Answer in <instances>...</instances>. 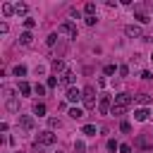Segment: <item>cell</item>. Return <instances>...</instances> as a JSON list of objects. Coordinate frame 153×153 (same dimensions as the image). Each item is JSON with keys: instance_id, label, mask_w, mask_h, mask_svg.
<instances>
[{"instance_id": "1", "label": "cell", "mask_w": 153, "mask_h": 153, "mask_svg": "<svg viewBox=\"0 0 153 153\" xmlns=\"http://www.w3.org/2000/svg\"><path fill=\"white\" fill-rule=\"evenodd\" d=\"M131 103H134V98H131L129 93H117L115 100H112V115H122Z\"/></svg>"}, {"instance_id": "2", "label": "cell", "mask_w": 153, "mask_h": 153, "mask_svg": "<svg viewBox=\"0 0 153 153\" xmlns=\"http://www.w3.org/2000/svg\"><path fill=\"white\" fill-rule=\"evenodd\" d=\"M81 103H84V108H96V88L93 86H86L81 91Z\"/></svg>"}, {"instance_id": "3", "label": "cell", "mask_w": 153, "mask_h": 153, "mask_svg": "<svg viewBox=\"0 0 153 153\" xmlns=\"http://www.w3.org/2000/svg\"><path fill=\"white\" fill-rule=\"evenodd\" d=\"M55 141H57V136H55L50 129H48V131H41V134L36 136V143H38V146H53Z\"/></svg>"}, {"instance_id": "4", "label": "cell", "mask_w": 153, "mask_h": 153, "mask_svg": "<svg viewBox=\"0 0 153 153\" xmlns=\"http://www.w3.org/2000/svg\"><path fill=\"white\" fill-rule=\"evenodd\" d=\"M57 33H65V36H69V38H76V26H74L72 22H62V24L57 26Z\"/></svg>"}, {"instance_id": "5", "label": "cell", "mask_w": 153, "mask_h": 153, "mask_svg": "<svg viewBox=\"0 0 153 153\" xmlns=\"http://www.w3.org/2000/svg\"><path fill=\"white\" fill-rule=\"evenodd\" d=\"M19 124H22V129H24V131H31L36 122H33V117H31V115H19Z\"/></svg>"}, {"instance_id": "6", "label": "cell", "mask_w": 153, "mask_h": 153, "mask_svg": "<svg viewBox=\"0 0 153 153\" xmlns=\"http://www.w3.org/2000/svg\"><path fill=\"white\" fill-rule=\"evenodd\" d=\"M74 79H76V76H74V72H72V69H67V72H65V74L60 76V81H62L65 86H69V88H72V84H74Z\"/></svg>"}, {"instance_id": "7", "label": "cell", "mask_w": 153, "mask_h": 153, "mask_svg": "<svg viewBox=\"0 0 153 153\" xmlns=\"http://www.w3.org/2000/svg\"><path fill=\"white\" fill-rule=\"evenodd\" d=\"M67 100H69V103L81 100V91H79V88H74V86H72V88H67Z\"/></svg>"}, {"instance_id": "8", "label": "cell", "mask_w": 153, "mask_h": 153, "mask_svg": "<svg viewBox=\"0 0 153 153\" xmlns=\"http://www.w3.org/2000/svg\"><path fill=\"white\" fill-rule=\"evenodd\" d=\"M108 110H110V96H103L100 103H98V112L100 115H108Z\"/></svg>"}, {"instance_id": "9", "label": "cell", "mask_w": 153, "mask_h": 153, "mask_svg": "<svg viewBox=\"0 0 153 153\" xmlns=\"http://www.w3.org/2000/svg\"><path fill=\"white\" fill-rule=\"evenodd\" d=\"M124 33H127V36H131V38H139V36H141V29L129 24V26H124Z\"/></svg>"}, {"instance_id": "10", "label": "cell", "mask_w": 153, "mask_h": 153, "mask_svg": "<svg viewBox=\"0 0 153 153\" xmlns=\"http://www.w3.org/2000/svg\"><path fill=\"white\" fill-rule=\"evenodd\" d=\"M134 120H136V122H146V120H148V110H146V108H139V110L134 112Z\"/></svg>"}, {"instance_id": "11", "label": "cell", "mask_w": 153, "mask_h": 153, "mask_svg": "<svg viewBox=\"0 0 153 153\" xmlns=\"http://www.w3.org/2000/svg\"><path fill=\"white\" fill-rule=\"evenodd\" d=\"M31 41H33V36H31V33H29V31H24V33H22V36H19V43H22V45H29V43H31Z\"/></svg>"}, {"instance_id": "12", "label": "cell", "mask_w": 153, "mask_h": 153, "mask_svg": "<svg viewBox=\"0 0 153 153\" xmlns=\"http://www.w3.org/2000/svg\"><path fill=\"white\" fill-rule=\"evenodd\" d=\"M136 103H141V105H151V96H148V93H139V96H136Z\"/></svg>"}, {"instance_id": "13", "label": "cell", "mask_w": 153, "mask_h": 153, "mask_svg": "<svg viewBox=\"0 0 153 153\" xmlns=\"http://www.w3.org/2000/svg\"><path fill=\"white\" fill-rule=\"evenodd\" d=\"M69 117H72V120L84 117V110H81V108H69Z\"/></svg>"}, {"instance_id": "14", "label": "cell", "mask_w": 153, "mask_h": 153, "mask_svg": "<svg viewBox=\"0 0 153 153\" xmlns=\"http://www.w3.org/2000/svg\"><path fill=\"white\" fill-rule=\"evenodd\" d=\"M84 12H86V17H93V12H96V2H86V5H84Z\"/></svg>"}, {"instance_id": "15", "label": "cell", "mask_w": 153, "mask_h": 153, "mask_svg": "<svg viewBox=\"0 0 153 153\" xmlns=\"http://www.w3.org/2000/svg\"><path fill=\"white\" fill-rule=\"evenodd\" d=\"M53 69H55V72H62V74L67 72V69H65V62H62V60H53Z\"/></svg>"}, {"instance_id": "16", "label": "cell", "mask_w": 153, "mask_h": 153, "mask_svg": "<svg viewBox=\"0 0 153 153\" xmlns=\"http://www.w3.org/2000/svg\"><path fill=\"white\" fill-rule=\"evenodd\" d=\"M12 74H14V76H24V74H26V67H24V65H14Z\"/></svg>"}, {"instance_id": "17", "label": "cell", "mask_w": 153, "mask_h": 153, "mask_svg": "<svg viewBox=\"0 0 153 153\" xmlns=\"http://www.w3.org/2000/svg\"><path fill=\"white\" fill-rule=\"evenodd\" d=\"M86 136H96V124H84V129H81Z\"/></svg>"}, {"instance_id": "18", "label": "cell", "mask_w": 153, "mask_h": 153, "mask_svg": "<svg viewBox=\"0 0 153 153\" xmlns=\"http://www.w3.org/2000/svg\"><path fill=\"white\" fill-rule=\"evenodd\" d=\"M19 93H22V96H29V93H31V86H29L26 81H22V84H19Z\"/></svg>"}, {"instance_id": "19", "label": "cell", "mask_w": 153, "mask_h": 153, "mask_svg": "<svg viewBox=\"0 0 153 153\" xmlns=\"http://www.w3.org/2000/svg\"><path fill=\"white\" fill-rule=\"evenodd\" d=\"M33 112H36L38 117H41V115H45V105H43V103H36V105H33Z\"/></svg>"}, {"instance_id": "20", "label": "cell", "mask_w": 153, "mask_h": 153, "mask_svg": "<svg viewBox=\"0 0 153 153\" xmlns=\"http://www.w3.org/2000/svg\"><path fill=\"white\" fill-rule=\"evenodd\" d=\"M55 41H57V33H50V36L45 38V45H48V48H53V45H55Z\"/></svg>"}, {"instance_id": "21", "label": "cell", "mask_w": 153, "mask_h": 153, "mask_svg": "<svg viewBox=\"0 0 153 153\" xmlns=\"http://www.w3.org/2000/svg\"><path fill=\"white\" fill-rule=\"evenodd\" d=\"M48 127H50V129H60V120H57V117H50V120H48Z\"/></svg>"}, {"instance_id": "22", "label": "cell", "mask_w": 153, "mask_h": 153, "mask_svg": "<svg viewBox=\"0 0 153 153\" xmlns=\"http://www.w3.org/2000/svg\"><path fill=\"white\" fill-rule=\"evenodd\" d=\"M14 12H17V14H26L29 7H26V5H14Z\"/></svg>"}, {"instance_id": "23", "label": "cell", "mask_w": 153, "mask_h": 153, "mask_svg": "<svg viewBox=\"0 0 153 153\" xmlns=\"http://www.w3.org/2000/svg\"><path fill=\"white\" fill-rule=\"evenodd\" d=\"M12 12H14V7H12V5H2V14H5V17H10Z\"/></svg>"}, {"instance_id": "24", "label": "cell", "mask_w": 153, "mask_h": 153, "mask_svg": "<svg viewBox=\"0 0 153 153\" xmlns=\"http://www.w3.org/2000/svg\"><path fill=\"white\" fill-rule=\"evenodd\" d=\"M117 69H120V67H115V65H105V69H103V72H105V74H115Z\"/></svg>"}, {"instance_id": "25", "label": "cell", "mask_w": 153, "mask_h": 153, "mask_svg": "<svg viewBox=\"0 0 153 153\" xmlns=\"http://www.w3.org/2000/svg\"><path fill=\"white\" fill-rule=\"evenodd\" d=\"M117 148H120V143H117L115 139H110V141H108V151H117Z\"/></svg>"}, {"instance_id": "26", "label": "cell", "mask_w": 153, "mask_h": 153, "mask_svg": "<svg viewBox=\"0 0 153 153\" xmlns=\"http://www.w3.org/2000/svg\"><path fill=\"white\" fill-rule=\"evenodd\" d=\"M136 10H139V7H136ZM136 19H139V22H143V24H146V22H148V17H146V14H143V12H141V10H139V12H136Z\"/></svg>"}, {"instance_id": "27", "label": "cell", "mask_w": 153, "mask_h": 153, "mask_svg": "<svg viewBox=\"0 0 153 153\" xmlns=\"http://www.w3.org/2000/svg\"><path fill=\"white\" fill-rule=\"evenodd\" d=\"M33 91H36L38 96H43V93H45V86H43V84H36V86H33Z\"/></svg>"}, {"instance_id": "28", "label": "cell", "mask_w": 153, "mask_h": 153, "mask_svg": "<svg viewBox=\"0 0 153 153\" xmlns=\"http://www.w3.org/2000/svg\"><path fill=\"white\" fill-rule=\"evenodd\" d=\"M84 148H86V146H84V141H74V151H79V153H84Z\"/></svg>"}, {"instance_id": "29", "label": "cell", "mask_w": 153, "mask_h": 153, "mask_svg": "<svg viewBox=\"0 0 153 153\" xmlns=\"http://www.w3.org/2000/svg\"><path fill=\"white\" fill-rule=\"evenodd\" d=\"M24 26H26V29H33V26H36V19H24Z\"/></svg>"}, {"instance_id": "30", "label": "cell", "mask_w": 153, "mask_h": 153, "mask_svg": "<svg viewBox=\"0 0 153 153\" xmlns=\"http://www.w3.org/2000/svg\"><path fill=\"white\" fill-rule=\"evenodd\" d=\"M117 72H120V76H127V74H129V67H127V65H122Z\"/></svg>"}, {"instance_id": "31", "label": "cell", "mask_w": 153, "mask_h": 153, "mask_svg": "<svg viewBox=\"0 0 153 153\" xmlns=\"http://www.w3.org/2000/svg\"><path fill=\"white\" fill-rule=\"evenodd\" d=\"M45 86H48V88H55V86H57V79H55V76H50V79H48V84H45Z\"/></svg>"}, {"instance_id": "32", "label": "cell", "mask_w": 153, "mask_h": 153, "mask_svg": "<svg viewBox=\"0 0 153 153\" xmlns=\"http://www.w3.org/2000/svg\"><path fill=\"white\" fill-rule=\"evenodd\" d=\"M120 129H122V131H131V124H129V122H122Z\"/></svg>"}, {"instance_id": "33", "label": "cell", "mask_w": 153, "mask_h": 153, "mask_svg": "<svg viewBox=\"0 0 153 153\" xmlns=\"http://www.w3.org/2000/svg\"><path fill=\"white\" fill-rule=\"evenodd\" d=\"M120 151H122V153H131V146H129V143H122Z\"/></svg>"}, {"instance_id": "34", "label": "cell", "mask_w": 153, "mask_h": 153, "mask_svg": "<svg viewBox=\"0 0 153 153\" xmlns=\"http://www.w3.org/2000/svg\"><path fill=\"white\" fill-rule=\"evenodd\" d=\"M7 108H10V110H17V100L10 98V100H7Z\"/></svg>"}, {"instance_id": "35", "label": "cell", "mask_w": 153, "mask_h": 153, "mask_svg": "<svg viewBox=\"0 0 153 153\" xmlns=\"http://www.w3.org/2000/svg\"><path fill=\"white\" fill-rule=\"evenodd\" d=\"M151 60H153V53H151Z\"/></svg>"}, {"instance_id": "36", "label": "cell", "mask_w": 153, "mask_h": 153, "mask_svg": "<svg viewBox=\"0 0 153 153\" xmlns=\"http://www.w3.org/2000/svg\"><path fill=\"white\" fill-rule=\"evenodd\" d=\"M57 153H62V151H57Z\"/></svg>"}, {"instance_id": "37", "label": "cell", "mask_w": 153, "mask_h": 153, "mask_svg": "<svg viewBox=\"0 0 153 153\" xmlns=\"http://www.w3.org/2000/svg\"><path fill=\"white\" fill-rule=\"evenodd\" d=\"M17 153H22V151H17Z\"/></svg>"}]
</instances>
